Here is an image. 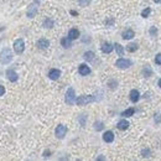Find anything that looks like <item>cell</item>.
I'll return each mask as SVG.
<instances>
[{
	"label": "cell",
	"mask_w": 161,
	"mask_h": 161,
	"mask_svg": "<svg viewBox=\"0 0 161 161\" xmlns=\"http://www.w3.org/2000/svg\"><path fill=\"white\" fill-rule=\"evenodd\" d=\"M11 60H12L11 51L9 50V48H4V50L1 51V53H0V62L4 65H8L9 62H11Z\"/></svg>",
	"instance_id": "cell-1"
},
{
	"label": "cell",
	"mask_w": 161,
	"mask_h": 161,
	"mask_svg": "<svg viewBox=\"0 0 161 161\" xmlns=\"http://www.w3.org/2000/svg\"><path fill=\"white\" fill-rule=\"evenodd\" d=\"M92 102H94L93 95H79L78 98H76L77 106H87L88 103H92Z\"/></svg>",
	"instance_id": "cell-2"
},
{
	"label": "cell",
	"mask_w": 161,
	"mask_h": 161,
	"mask_svg": "<svg viewBox=\"0 0 161 161\" xmlns=\"http://www.w3.org/2000/svg\"><path fill=\"white\" fill-rule=\"evenodd\" d=\"M25 50V42L23 39H17L15 40V42H14V51H15L16 53H23Z\"/></svg>",
	"instance_id": "cell-3"
},
{
	"label": "cell",
	"mask_w": 161,
	"mask_h": 161,
	"mask_svg": "<svg viewBox=\"0 0 161 161\" xmlns=\"http://www.w3.org/2000/svg\"><path fill=\"white\" fill-rule=\"evenodd\" d=\"M74 99H76L74 89H73V88H68L67 93H66V98H65L66 103L68 104V106H72V104H74Z\"/></svg>",
	"instance_id": "cell-4"
},
{
	"label": "cell",
	"mask_w": 161,
	"mask_h": 161,
	"mask_svg": "<svg viewBox=\"0 0 161 161\" xmlns=\"http://www.w3.org/2000/svg\"><path fill=\"white\" fill-rule=\"evenodd\" d=\"M115 66L120 69H125V68H129L131 66V61L130 60H127V58H119L117 62H115Z\"/></svg>",
	"instance_id": "cell-5"
},
{
	"label": "cell",
	"mask_w": 161,
	"mask_h": 161,
	"mask_svg": "<svg viewBox=\"0 0 161 161\" xmlns=\"http://www.w3.org/2000/svg\"><path fill=\"white\" fill-rule=\"evenodd\" d=\"M37 9H39V1L32 3L29 8H27V16H29V17H34L35 15H36Z\"/></svg>",
	"instance_id": "cell-6"
},
{
	"label": "cell",
	"mask_w": 161,
	"mask_h": 161,
	"mask_svg": "<svg viewBox=\"0 0 161 161\" xmlns=\"http://www.w3.org/2000/svg\"><path fill=\"white\" fill-rule=\"evenodd\" d=\"M66 133H67V128H66V125H62L60 124L57 128H56V136H57L58 139H63L65 135H66Z\"/></svg>",
	"instance_id": "cell-7"
},
{
	"label": "cell",
	"mask_w": 161,
	"mask_h": 161,
	"mask_svg": "<svg viewBox=\"0 0 161 161\" xmlns=\"http://www.w3.org/2000/svg\"><path fill=\"white\" fill-rule=\"evenodd\" d=\"M60 76H61V71H60V69L53 68V69H51V71L48 72V77H50V79H52V81L58 79Z\"/></svg>",
	"instance_id": "cell-8"
},
{
	"label": "cell",
	"mask_w": 161,
	"mask_h": 161,
	"mask_svg": "<svg viewBox=\"0 0 161 161\" xmlns=\"http://www.w3.org/2000/svg\"><path fill=\"white\" fill-rule=\"evenodd\" d=\"M48 46H50V42H48V40H46V39H40L37 41V47L40 50H46Z\"/></svg>",
	"instance_id": "cell-9"
},
{
	"label": "cell",
	"mask_w": 161,
	"mask_h": 161,
	"mask_svg": "<svg viewBox=\"0 0 161 161\" xmlns=\"http://www.w3.org/2000/svg\"><path fill=\"white\" fill-rule=\"evenodd\" d=\"M103 140L106 143H111L114 140V134H113V131H110V130H108V131H106L103 134Z\"/></svg>",
	"instance_id": "cell-10"
},
{
	"label": "cell",
	"mask_w": 161,
	"mask_h": 161,
	"mask_svg": "<svg viewBox=\"0 0 161 161\" xmlns=\"http://www.w3.org/2000/svg\"><path fill=\"white\" fill-rule=\"evenodd\" d=\"M78 72H79V74L81 76H88L89 73H90V68L87 66V65H81L79 66V68H78Z\"/></svg>",
	"instance_id": "cell-11"
},
{
	"label": "cell",
	"mask_w": 161,
	"mask_h": 161,
	"mask_svg": "<svg viewBox=\"0 0 161 161\" xmlns=\"http://www.w3.org/2000/svg\"><path fill=\"white\" fill-rule=\"evenodd\" d=\"M6 76H8L10 82H16L17 81V74L14 69H8V71H6Z\"/></svg>",
	"instance_id": "cell-12"
},
{
	"label": "cell",
	"mask_w": 161,
	"mask_h": 161,
	"mask_svg": "<svg viewBox=\"0 0 161 161\" xmlns=\"http://www.w3.org/2000/svg\"><path fill=\"white\" fill-rule=\"evenodd\" d=\"M122 36H123V39H124V40H131L133 37L135 36V34H134V31H133V30L128 29V30H125V31L123 32Z\"/></svg>",
	"instance_id": "cell-13"
},
{
	"label": "cell",
	"mask_w": 161,
	"mask_h": 161,
	"mask_svg": "<svg viewBox=\"0 0 161 161\" xmlns=\"http://www.w3.org/2000/svg\"><path fill=\"white\" fill-rule=\"evenodd\" d=\"M139 98H140V93L138 92L136 89H133L131 92H130V101L133 103H136L139 101Z\"/></svg>",
	"instance_id": "cell-14"
},
{
	"label": "cell",
	"mask_w": 161,
	"mask_h": 161,
	"mask_svg": "<svg viewBox=\"0 0 161 161\" xmlns=\"http://www.w3.org/2000/svg\"><path fill=\"white\" fill-rule=\"evenodd\" d=\"M79 37V31L77 30V29H71L68 32V39H71V40H76V39H78Z\"/></svg>",
	"instance_id": "cell-15"
},
{
	"label": "cell",
	"mask_w": 161,
	"mask_h": 161,
	"mask_svg": "<svg viewBox=\"0 0 161 161\" xmlns=\"http://www.w3.org/2000/svg\"><path fill=\"white\" fill-rule=\"evenodd\" d=\"M117 127H118L119 130H127L129 128V122L128 120H124V119H123V120H120V122L118 123Z\"/></svg>",
	"instance_id": "cell-16"
},
{
	"label": "cell",
	"mask_w": 161,
	"mask_h": 161,
	"mask_svg": "<svg viewBox=\"0 0 161 161\" xmlns=\"http://www.w3.org/2000/svg\"><path fill=\"white\" fill-rule=\"evenodd\" d=\"M102 51H103L104 53H110L111 51H113V46H111L109 42H104V44L102 45Z\"/></svg>",
	"instance_id": "cell-17"
},
{
	"label": "cell",
	"mask_w": 161,
	"mask_h": 161,
	"mask_svg": "<svg viewBox=\"0 0 161 161\" xmlns=\"http://www.w3.org/2000/svg\"><path fill=\"white\" fill-rule=\"evenodd\" d=\"M71 39H68V37H63V39H62L61 40V44H62V46H63L65 48H69V47H71L72 45H71Z\"/></svg>",
	"instance_id": "cell-18"
},
{
	"label": "cell",
	"mask_w": 161,
	"mask_h": 161,
	"mask_svg": "<svg viewBox=\"0 0 161 161\" xmlns=\"http://www.w3.org/2000/svg\"><path fill=\"white\" fill-rule=\"evenodd\" d=\"M134 113H135V109H134V108H129V109H127V110H124L123 113H122V115L125 117V118H129V117H131V115H134Z\"/></svg>",
	"instance_id": "cell-19"
},
{
	"label": "cell",
	"mask_w": 161,
	"mask_h": 161,
	"mask_svg": "<svg viewBox=\"0 0 161 161\" xmlns=\"http://www.w3.org/2000/svg\"><path fill=\"white\" fill-rule=\"evenodd\" d=\"M83 57H85L86 61H92L94 58V53L92 51H87V52H85V56H83Z\"/></svg>",
	"instance_id": "cell-20"
},
{
	"label": "cell",
	"mask_w": 161,
	"mask_h": 161,
	"mask_svg": "<svg viewBox=\"0 0 161 161\" xmlns=\"http://www.w3.org/2000/svg\"><path fill=\"white\" fill-rule=\"evenodd\" d=\"M114 47H115V51H117V53H118L119 56H123V55H124V48H123V46H122V45L115 44V45H114Z\"/></svg>",
	"instance_id": "cell-21"
},
{
	"label": "cell",
	"mask_w": 161,
	"mask_h": 161,
	"mask_svg": "<svg viewBox=\"0 0 161 161\" xmlns=\"http://www.w3.org/2000/svg\"><path fill=\"white\" fill-rule=\"evenodd\" d=\"M138 50V44H129L127 46V51L129 52H135Z\"/></svg>",
	"instance_id": "cell-22"
},
{
	"label": "cell",
	"mask_w": 161,
	"mask_h": 161,
	"mask_svg": "<svg viewBox=\"0 0 161 161\" xmlns=\"http://www.w3.org/2000/svg\"><path fill=\"white\" fill-rule=\"evenodd\" d=\"M44 26L47 27V29H51V27L53 26V21H52L51 19H46L45 21H44Z\"/></svg>",
	"instance_id": "cell-23"
},
{
	"label": "cell",
	"mask_w": 161,
	"mask_h": 161,
	"mask_svg": "<svg viewBox=\"0 0 161 161\" xmlns=\"http://www.w3.org/2000/svg\"><path fill=\"white\" fill-rule=\"evenodd\" d=\"M150 12H151V9H150V8H146V9H144V10L141 11V16H143V17H148V16L150 15Z\"/></svg>",
	"instance_id": "cell-24"
},
{
	"label": "cell",
	"mask_w": 161,
	"mask_h": 161,
	"mask_svg": "<svg viewBox=\"0 0 161 161\" xmlns=\"http://www.w3.org/2000/svg\"><path fill=\"white\" fill-rule=\"evenodd\" d=\"M143 72H144V76H145V77H150V76H151V73H152V71H151V68H150V67H145Z\"/></svg>",
	"instance_id": "cell-25"
},
{
	"label": "cell",
	"mask_w": 161,
	"mask_h": 161,
	"mask_svg": "<svg viewBox=\"0 0 161 161\" xmlns=\"http://www.w3.org/2000/svg\"><path fill=\"white\" fill-rule=\"evenodd\" d=\"M94 128H95V130H102L103 129V123L102 122H97L95 125H94Z\"/></svg>",
	"instance_id": "cell-26"
},
{
	"label": "cell",
	"mask_w": 161,
	"mask_h": 161,
	"mask_svg": "<svg viewBox=\"0 0 161 161\" xmlns=\"http://www.w3.org/2000/svg\"><path fill=\"white\" fill-rule=\"evenodd\" d=\"M155 62L157 65H161V53H157V56L155 57Z\"/></svg>",
	"instance_id": "cell-27"
},
{
	"label": "cell",
	"mask_w": 161,
	"mask_h": 161,
	"mask_svg": "<svg viewBox=\"0 0 161 161\" xmlns=\"http://www.w3.org/2000/svg\"><path fill=\"white\" fill-rule=\"evenodd\" d=\"M78 1H79V4L82 6H87L89 4V0H78Z\"/></svg>",
	"instance_id": "cell-28"
},
{
	"label": "cell",
	"mask_w": 161,
	"mask_h": 161,
	"mask_svg": "<svg viewBox=\"0 0 161 161\" xmlns=\"http://www.w3.org/2000/svg\"><path fill=\"white\" fill-rule=\"evenodd\" d=\"M143 156L144 157H148V156H150V150H143Z\"/></svg>",
	"instance_id": "cell-29"
},
{
	"label": "cell",
	"mask_w": 161,
	"mask_h": 161,
	"mask_svg": "<svg viewBox=\"0 0 161 161\" xmlns=\"http://www.w3.org/2000/svg\"><path fill=\"white\" fill-rule=\"evenodd\" d=\"M5 93V88L3 86H0V95H3Z\"/></svg>",
	"instance_id": "cell-30"
},
{
	"label": "cell",
	"mask_w": 161,
	"mask_h": 161,
	"mask_svg": "<svg viewBox=\"0 0 161 161\" xmlns=\"http://www.w3.org/2000/svg\"><path fill=\"white\" fill-rule=\"evenodd\" d=\"M150 32H151L152 35H155V32H156V29H155V27H151V30H150Z\"/></svg>",
	"instance_id": "cell-31"
},
{
	"label": "cell",
	"mask_w": 161,
	"mask_h": 161,
	"mask_svg": "<svg viewBox=\"0 0 161 161\" xmlns=\"http://www.w3.org/2000/svg\"><path fill=\"white\" fill-rule=\"evenodd\" d=\"M155 3H161V0H154Z\"/></svg>",
	"instance_id": "cell-32"
},
{
	"label": "cell",
	"mask_w": 161,
	"mask_h": 161,
	"mask_svg": "<svg viewBox=\"0 0 161 161\" xmlns=\"http://www.w3.org/2000/svg\"><path fill=\"white\" fill-rule=\"evenodd\" d=\"M159 86H160V88H161V79L159 81Z\"/></svg>",
	"instance_id": "cell-33"
}]
</instances>
